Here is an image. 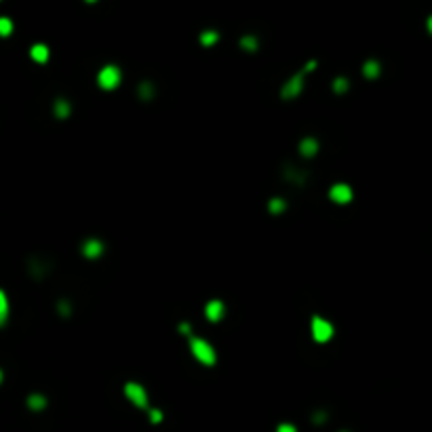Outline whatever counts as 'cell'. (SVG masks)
<instances>
[{
    "label": "cell",
    "mask_w": 432,
    "mask_h": 432,
    "mask_svg": "<svg viewBox=\"0 0 432 432\" xmlns=\"http://www.w3.org/2000/svg\"><path fill=\"white\" fill-rule=\"evenodd\" d=\"M300 154L304 158H312L319 154V142L314 140V137H304V140L300 142Z\"/></svg>",
    "instance_id": "cell-10"
},
{
    "label": "cell",
    "mask_w": 432,
    "mask_h": 432,
    "mask_svg": "<svg viewBox=\"0 0 432 432\" xmlns=\"http://www.w3.org/2000/svg\"><path fill=\"white\" fill-rule=\"evenodd\" d=\"M125 394L127 399L137 407V409H148V392L142 384L137 382H127L125 384Z\"/></svg>",
    "instance_id": "cell-4"
},
{
    "label": "cell",
    "mask_w": 432,
    "mask_h": 432,
    "mask_svg": "<svg viewBox=\"0 0 432 432\" xmlns=\"http://www.w3.org/2000/svg\"><path fill=\"white\" fill-rule=\"evenodd\" d=\"M190 350H192L194 358L200 360L202 365H207V367L215 365L217 356H215V350H213V346H211L209 342H204V339H200V337H192V335H190Z\"/></svg>",
    "instance_id": "cell-1"
},
{
    "label": "cell",
    "mask_w": 432,
    "mask_h": 432,
    "mask_svg": "<svg viewBox=\"0 0 432 432\" xmlns=\"http://www.w3.org/2000/svg\"><path fill=\"white\" fill-rule=\"evenodd\" d=\"M283 177L287 179V181H293V184H298V186H304L306 184V173L304 171H300V169H283Z\"/></svg>",
    "instance_id": "cell-12"
},
{
    "label": "cell",
    "mask_w": 432,
    "mask_h": 432,
    "mask_svg": "<svg viewBox=\"0 0 432 432\" xmlns=\"http://www.w3.org/2000/svg\"><path fill=\"white\" fill-rule=\"evenodd\" d=\"M51 272V266H49V262L47 259H42V257H32L30 262H28V274L32 276V279H36V281H40V279H44V276Z\"/></svg>",
    "instance_id": "cell-7"
},
{
    "label": "cell",
    "mask_w": 432,
    "mask_h": 432,
    "mask_svg": "<svg viewBox=\"0 0 432 432\" xmlns=\"http://www.w3.org/2000/svg\"><path fill=\"white\" fill-rule=\"evenodd\" d=\"M28 407L32 411H42L47 407V396H42V394H30L28 396Z\"/></svg>",
    "instance_id": "cell-16"
},
{
    "label": "cell",
    "mask_w": 432,
    "mask_h": 432,
    "mask_svg": "<svg viewBox=\"0 0 432 432\" xmlns=\"http://www.w3.org/2000/svg\"><path fill=\"white\" fill-rule=\"evenodd\" d=\"M13 34V21L9 17H0V36H11Z\"/></svg>",
    "instance_id": "cell-22"
},
{
    "label": "cell",
    "mask_w": 432,
    "mask_h": 432,
    "mask_svg": "<svg viewBox=\"0 0 432 432\" xmlns=\"http://www.w3.org/2000/svg\"><path fill=\"white\" fill-rule=\"evenodd\" d=\"M333 333H335V329L329 321L323 316H312V339L316 344H327L333 337Z\"/></svg>",
    "instance_id": "cell-3"
},
{
    "label": "cell",
    "mask_w": 432,
    "mask_h": 432,
    "mask_svg": "<svg viewBox=\"0 0 432 432\" xmlns=\"http://www.w3.org/2000/svg\"><path fill=\"white\" fill-rule=\"evenodd\" d=\"M217 40H219V34H217L215 30H204V32L200 34V44H202V47H213Z\"/></svg>",
    "instance_id": "cell-20"
},
{
    "label": "cell",
    "mask_w": 432,
    "mask_h": 432,
    "mask_svg": "<svg viewBox=\"0 0 432 432\" xmlns=\"http://www.w3.org/2000/svg\"><path fill=\"white\" fill-rule=\"evenodd\" d=\"M30 57L36 63H47L49 61V47L42 44V42H36L30 49Z\"/></svg>",
    "instance_id": "cell-11"
},
{
    "label": "cell",
    "mask_w": 432,
    "mask_h": 432,
    "mask_svg": "<svg viewBox=\"0 0 432 432\" xmlns=\"http://www.w3.org/2000/svg\"><path fill=\"white\" fill-rule=\"evenodd\" d=\"M53 112H55V118L65 120L67 116L72 114V106H70V101H67V99H57V101H55V106H53Z\"/></svg>",
    "instance_id": "cell-13"
},
{
    "label": "cell",
    "mask_w": 432,
    "mask_h": 432,
    "mask_svg": "<svg viewBox=\"0 0 432 432\" xmlns=\"http://www.w3.org/2000/svg\"><path fill=\"white\" fill-rule=\"evenodd\" d=\"M0 384H3V371H0Z\"/></svg>",
    "instance_id": "cell-29"
},
{
    "label": "cell",
    "mask_w": 432,
    "mask_h": 432,
    "mask_svg": "<svg viewBox=\"0 0 432 432\" xmlns=\"http://www.w3.org/2000/svg\"><path fill=\"white\" fill-rule=\"evenodd\" d=\"M257 47H259V42H257V38L253 36V34H247V36L240 38V49L247 51V53H255Z\"/></svg>",
    "instance_id": "cell-18"
},
{
    "label": "cell",
    "mask_w": 432,
    "mask_h": 432,
    "mask_svg": "<svg viewBox=\"0 0 432 432\" xmlns=\"http://www.w3.org/2000/svg\"><path fill=\"white\" fill-rule=\"evenodd\" d=\"M312 420H314L316 424H325L327 416H325V413H321V411H319V413H314V416H312Z\"/></svg>",
    "instance_id": "cell-26"
},
{
    "label": "cell",
    "mask_w": 432,
    "mask_h": 432,
    "mask_svg": "<svg viewBox=\"0 0 432 432\" xmlns=\"http://www.w3.org/2000/svg\"><path fill=\"white\" fill-rule=\"evenodd\" d=\"M103 253V243L97 238H89V240H84V245H82V255L86 259H97L101 257Z\"/></svg>",
    "instance_id": "cell-9"
},
{
    "label": "cell",
    "mask_w": 432,
    "mask_h": 432,
    "mask_svg": "<svg viewBox=\"0 0 432 432\" xmlns=\"http://www.w3.org/2000/svg\"><path fill=\"white\" fill-rule=\"evenodd\" d=\"M362 74L373 80L382 74V65H379V61H375V59H367L365 63H362Z\"/></svg>",
    "instance_id": "cell-14"
},
{
    "label": "cell",
    "mask_w": 432,
    "mask_h": 432,
    "mask_svg": "<svg viewBox=\"0 0 432 432\" xmlns=\"http://www.w3.org/2000/svg\"><path fill=\"white\" fill-rule=\"evenodd\" d=\"M9 319V300H7V293L0 289V327H3Z\"/></svg>",
    "instance_id": "cell-19"
},
{
    "label": "cell",
    "mask_w": 432,
    "mask_h": 432,
    "mask_svg": "<svg viewBox=\"0 0 432 432\" xmlns=\"http://www.w3.org/2000/svg\"><path fill=\"white\" fill-rule=\"evenodd\" d=\"M179 331H181V333H190V325H188V323H181V325H179Z\"/></svg>",
    "instance_id": "cell-28"
},
{
    "label": "cell",
    "mask_w": 432,
    "mask_h": 432,
    "mask_svg": "<svg viewBox=\"0 0 432 432\" xmlns=\"http://www.w3.org/2000/svg\"><path fill=\"white\" fill-rule=\"evenodd\" d=\"M329 198L333 202H337V204H348V202H352L354 192H352V188L348 184H335L329 190Z\"/></svg>",
    "instance_id": "cell-6"
},
{
    "label": "cell",
    "mask_w": 432,
    "mask_h": 432,
    "mask_svg": "<svg viewBox=\"0 0 432 432\" xmlns=\"http://www.w3.org/2000/svg\"><path fill=\"white\" fill-rule=\"evenodd\" d=\"M137 95H140L142 101H152L154 95H156V89H154L152 82H142L140 89H137Z\"/></svg>",
    "instance_id": "cell-15"
},
{
    "label": "cell",
    "mask_w": 432,
    "mask_h": 432,
    "mask_svg": "<svg viewBox=\"0 0 432 432\" xmlns=\"http://www.w3.org/2000/svg\"><path fill=\"white\" fill-rule=\"evenodd\" d=\"M348 86H350V82H348V78H344V76H337V78L331 82V89H333V93H337V95H342V93L348 91Z\"/></svg>",
    "instance_id": "cell-21"
},
{
    "label": "cell",
    "mask_w": 432,
    "mask_h": 432,
    "mask_svg": "<svg viewBox=\"0 0 432 432\" xmlns=\"http://www.w3.org/2000/svg\"><path fill=\"white\" fill-rule=\"evenodd\" d=\"M276 432H298V428L293 424H281L279 428H276Z\"/></svg>",
    "instance_id": "cell-25"
},
{
    "label": "cell",
    "mask_w": 432,
    "mask_h": 432,
    "mask_svg": "<svg viewBox=\"0 0 432 432\" xmlns=\"http://www.w3.org/2000/svg\"><path fill=\"white\" fill-rule=\"evenodd\" d=\"M223 312H226V308H223V302L221 300H211L204 308V316L207 321L211 323H219L223 319Z\"/></svg>",
    "instance_id": "cell-8"
},
{
    "label": "cell",
    "mask_w": 432,
    "mask_h": 432,
    "mask_svg": "<svg viewBox=\"0 0 432 432\" xmlns=\"http://www.w3.org/2000/svg\"><path fill=\"white\" fill-rule=\"evenodd\" d=\"M285 209H287V202H285V198H279V196L270 198V202H268V211H270L272 215H281Z\"/></svg>",
    "instance_id": "cell-17"
},
{
    "label": "cell",
    "mask_w": 432,
    "mask_h": 432,
    "mask_svg": "<svg viewBox=\"0 0 432 432\" xmlns=\"http://www.w3.org/2000/svg\"><path fill=\"white\" fill-rule=\"evenodd\" d=\"M120 80H123V74H120L116 65H103L97 74V82L103 91H114L120 84Z\"/></svg>",
    "instance_id": "cell-2"
},
{
    "label": "cell",
    "mask_w": 432,
    "mask_h": 432,
    "mask_svg": "<svg viewBox=\"0 0 432 432\" xmlns=\"http://www.w3.org/2000/svg\"><path fill=\"white\" fill-rule=\"evenodd\" d=\"M150 420H152V424H161L163 422V413L158 409H150Z\"/></svg>",
    "instance_id": "cell-24"
},
{
    "label": "cell",
    "mask_w": 432,
    "mask_h": 432,
    "mask_svg": "<svg viewBox=\"0 0 432 432\" xmlns=\"http://www.w3.org/2000/svg\"><path fill=\"white\" fill-rule=\"evenodd\" d=\"M302 89H304V72L293 74V76L285 82V86L281 89V97H283V99H295V97L302 93Z\"/></svg>",
    "instance_id": "cell-5"
},
{
    "label": "cell",
    "mask_w": 432,
    "mask_h": 432,
    "mask_svg": "<svg viewBox=\"0 0 432 432\" xmlns=\"http://www.w3.org/2000/svg\"><path fill=\"white\" fill-rule=\"evenodd\" d=\"M316 65H319L316 61H308V63H306V70H304V74H306V72H312V70H316Z\"/></svg>",
    "instance_id": "cell-27"
},
{
    "label": "cell",
    "mask_w": 432,
    "mask_h": 432,
    "mask_svg": "<svg viewBox=\"0 0 432 432\" xmlns=\"http://www.w3.org/2000/svg\"><path fill=\"white\" fill-rule=\"evenodd\" d=\"M57 312H59L61 316H70V312H72V304L67 302V300H59V302H57Z\"/></svg>",
    "instance_id": "cell-23"
},
{
    "label": "cell",
    "mask_w": 432,
    "mask_h": 432,
    "mask_svg": "<svg viewBox=\"0 0 432 432\" xmlns=\"http://www.w3.org/2000/svg\"><path fill=\"white\" fill-rule=\"evenodd\" d=\"M342 432H348V430H342Z\"/></svg>",
    "instance_id": "cell-30"
}]
</instances>
